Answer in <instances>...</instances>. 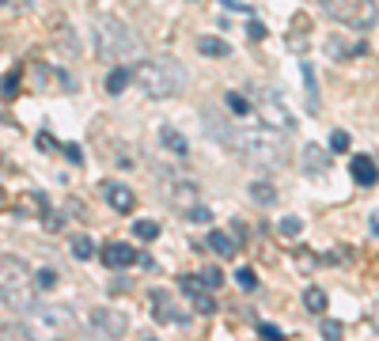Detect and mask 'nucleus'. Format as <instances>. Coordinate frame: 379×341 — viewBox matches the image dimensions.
I'll return each instance as SVG.
<instances>
[{
  "mask_svg": "<svg viewBox=\"0 0 379 341\" xmlns=\"http://www.w3.org/2000/svg\"><path fill=\"white\" fill-rule=\"evenodd\" d=\"M34 288H39V284H34V273L27 270L23 258L0 254V300L12 311H20V315H31V311H39Z\"/></svg>",
  "mask_w": 379,
  "mask_h": 341,
  "instance_id": "obj_1",
  "label": "nucleus"
},
{
  "mask_svg": "<svg viewBox=\"0 0 379 341\" xmlns=\"http://www.w3.org/2000/svg\"><path fill=\"white\" fill-rule=\"evenodd\" d=\"M235 144L251 155L254 163H262V167H284V163H289V137H284V129H273L266 122L239 129Z\"/></svg>",
  "mask_w": 379,
  "mask_h": 341,
  "instance_id": "obj_2",
  "label": "nucleus"
},
{
  "mask_svg": "<svg viewBox=\"0 0 379 341\" xmlns=\"http://www.w3.org/2000/svg\"><path fill=\"white\" fill-rule=\"evenodd\" d=\"M137 84L148 99H174L182 88H186V69H182L174 57H156L137 64Z\"/></svg>",
  "mask_w": 379,
  "mask_h": 341,
  "instance_id": "obj_3",
  "label": "nucleus"
},
{
  "mask_svg": "<svg viewBox=\"0 0 379 341\" xmlns=\"http://www.w3.org/2000/svg\"><path fill=\"white\" fill-rule=\"evenodd\" d=\"M95 50L103 61H129L141 53V42H137V34L129 31L122 20H99L95 27Z\"/></svg>",
  "mask_w": 379,
  "mask_h": 341,
  "instance_id": "obj_4",
  "label": "nucleus"
},
{
  "mask_svg": "<svg viewBox=\"0 0 379 341\" xmlns=\"http://www.w3.org/2000/svg\"><path fill=\"white\" fill-rule=\"evenodd\" d=\"M330 20L353 27V31H372L379 23V4L375 0H322Z\"/></svg>",
  "mask_w": 379,
  "mask_h": 341,
  "instance_id": "obj_5",
  "label": "nucleus"
},
{
  "mask_svg": "<svg viewBox=\"0 0 379 341\" xmlns=\"http://www.w3.org/2000/svg\"><path fill=\"white\" fill-rule=\"evenodd\" d=\"M258 114H262V122L273 125V129H284V133L292 129V110L281 103V95H277V91L258 95Z\"/></svg>",
  "mask_w": 379,
  "mask_h": 341,
  "instance_id": "obj_6",
  "label": "nucleus"
},
{
  "mask_svg": "<svg viewBox=\"0 0 379 341\" xmlns=\"http://www.w3.org/2000/svg\"><path fill=\"white\" fill-rule=\"evenodd\" d=\"M148 315L156 322H163V326H171V322H186L182 311H174V296L167 288H152L148 292Z\"/></svg>",
  "mask_w": 379,
  "mask_h": 341,
  "instance_id": "obj_7",
  "label": "nucleus"
},
{
  "mask_svg": "<svg viewBox=\"0 0 379 341\" xmlns=\"http://www.w3.org/2000/svg\"><path fill=\"white\" fill-rule=\"evenodd\" d=\"M91 326H95L103 337H122L125 330H129V319L122 315V311L99 307V311H91Z\"/></svg>",
  "mask_w": 379,
  "mask_h": 341,
  "instance_id": "obj_8",
  "label": "nucleus"
},
{
  "mask_svg": "<svg viewBox=\"0 0 379 341\" xmlns=\"http://www.w3.org/2000/svg\"><path fill=\"white\" fill-rule=\"evenodd\" d=\"M182 292L190 296V307L198 311V315H212V311H216V303H212V296H209L212 288H205L201 277H182Z\"/></svg>",
  "mask_w": 379,
  "mask_h": 341,
  "instance_id": "obj_9",
  "label": "nucleus"
},
{
  "mask_svg": "<svg viewBox=\"0 0 379 341\" xmlns=\"http://www.w3.org/2000/svg\"><path fill=\"white\" fill-rule=\"evenodd\" d=\"M103 193H106V201H110V209L114 213H133L137 209V193L129 190V186H122V182H103Z\"/></svg>",
  "mask_w": 379,
  "mask_h": 341,
  "instance_id": "obj_10",
  "label": "nucleus"
},
{
  "mask_svg": "<svg viewBox=\"0 0 379 341\" xmlns=\"http://www.w3.org/2000/svg\"><path fill=\"white\" fill-rule=\"evenodd\" d=\"M103 262H106V270H125V265L141 262V254H137V246H129V243H106Z\"/></svg>",
  "mask_w": 379,
  "mask_h": 341,
  "instance_id": "obj_11",
  "label": "nucleus"
},
{
  "mask_svg": "<svg viewBox=\"0 0 379 341\" xmlns=\"http://www.w3.org/2000/svg\"><path fill=\"white\" fill-rule=\"evenodd\" d=\"M349 171H353V182H357V186H364V190L379 182V167H375V160H372V155H353Z\"/></svg>",
  "mask_w": 379,
  "mask_h": 341,
  "instance_id": "obj_12",
  "label": "nucleus"
},
{
  "mask_svg": "<svg viewBox=\"0 0 379 341\" xmlns=\"http://www.w3.org/2000/svg\"><path fill=\"white\" fill-rule=\"evenodd\" d=\"M308 34H311V20L303 12L292 15V34H289V50L292 53H303L308 50Z\"/></svg>",
  "mask_w": 379,
  "mask_h": 341,
  "instance_id": "obj_13",
  "label": "nucleus"
},
{
  "mask_svg": "<svg viewBox=\"0 0 379 341\" xmlns=\"http://www.w3.org/2000/svg\"><path fill=\"white\" fill-rule=\"evenodd\" d=\"M39 315L46 326H53V330H76V315H72L69 307H39Z\"/></svg>",
  "mask_w": 379,
  "mask_h": 341,
  "instance_id": "obj_14",
  "label": "nucleus"
},
{
  "mask_svg": "<svg viewBox=\"0 0 379 341\" xmlns=\"http://www.w3.org/2000/svg\"><path fill=\"white\" fill-rule=\"evenodd\" d=\"M201 246H205V251H212L216 258H235V251H239V246H235V235H228V232H209V239H205Z\"/></svg>",
  "mask_w": 379,
  "mask_h": 341,
  "instance_id": "obj_15",
  "label": "nucleus"
},
{
  "mask_svg": "<svg viewBox=\"0 0 379 341\" xmlns=\"http://www.w3.org/2000/svg\"><path fill=\"white\" fill-rule=\"evenodd\" d=\"M330 167V155L319 148V144H303V171L308 174H322Z\"/></svg>",
  "mask_w": 379,
  "mask_h": 341,
  "instance_id": "obj_16",
  "label": "nucleus"
},
{
  "mask_svg": "<svg viewBox=\"0 0 379 341\" xmlns=\"http://www.w3.org/2000/svg\"><path fill=\"white\" fill-rule=\"evenodd\" d=\"M300 76H303V91H308V110L311 114H319V84H315V69H311L308 61L300 64Z\"/></svg>",
  "mask_w": 379,
  "mask_h": 341,
  "instance_id": "obj_17",
  "label": "nucleus"
},
{
  "mask_svg": "<svg viewBox=\"0 0 379 341\" xmlns=\"http://www.w3.org/2000/svg\"><path fill=\"white\" fill-rule=\"evenodd\" d=\"M160 144H163L167 152H174V155H186V152H190L186 137H182L179 129H171V125H163V129H160Z\"/></svg>",
  "mask_w": 379,
  "mask_h": 341,
  "instance_id": "obj_18",
  "label": "nucleus"
},
{
  "mask_svg": "<svg viewBox=\"0 0 379 341\" xmlns=\"http://www.w3.org/2000/svg\"><path fill=\"white\" fill-rule=\"evenodd\" d=\"M198 50L205 53V57H228V53H232V46H228L224 39H198Z\"/></svg>",
  "mask_w": 379,
  "mask_h": 341,
  "instance_id": "obj_19",
  "label": "nucleus"
},
{
  "mask_svg": "<svg viewBox=\"0 0 379 341\" xmlns=\"http://www.w3.org/2000/svg\"><path fill=\"white\" fill-rule=\"evenodd\" d=\"M129 72L122 69V64H118V69H110V76H106V95H122V91L129 88Z\"/></svg>",
  "mask_w": 379,
  "mask_h": 341,
  "instance_id": "obj_20",
  "label": "nucleus"
},
{
  "mask_svg": "<svg viewBox=\"0 0 379 341\" xmlns=\"http://www.w3.org/2000/svg\"><path fill=\"white\" fill-rule=\"evenodd\" d=\"M251 201H254V205H273L277 190L270 186V182H251Z\"/></svg>",
  "mask_w": 379,
  "mask_h": 341,
  "instance_id": "obj_21",
  "label": "nucleus"
},
{
  "mask_svg": "<svg viewBox=\"0 0 379 341\" xmlns=\"http://www.w3.org/2000/svg\"><path fill=\"white\" fill-rule=\"evenodd\" d=\"M303 307H308L311 315H322V311H326V292H322V288H308V292H303Z\"/></svg>",
  "mask_w": 379,
  "mask_h": 341,
  "instance_id": "obj_22",
  "label": "nucleus"
},
{
  "mask_svg": "<svg viewBox=\"0 0 379 341\" xmlns=\"http://www.w3.org/2000/svg\"><path fill=\"white\" fill-rule=\"evenodd\" d=\"M224 103H228V110H232L235 118H247V114H251V99H243L239 91H228Z\"/></svg>",
  "mask_w": 379,
  "mask_h": 341,
  "instance_id": "obj_23",
  "label": "nucleus"
},
{
  "mask_svg": "<svg viewBox=\"0 0 379 341\" xmlns=\"http://www.w3.org/2000/svg\"><path fill=\"white\" fill-rule=\"evenodd\" d=\"M20 76H23V69H8V76L0 80V95L15 99V91H20Z\"/></svg>",
  "mask_w": 379,
  "mask_h": 341,
  "instance_id": "obj_24",
  "label": "nucleus"
},
{
  "mask_svg": "<svg viewBox=\"0 0 379 341\" xmlns=\"http://www.w3.org/2000/svg\"><path fill=\"white\" fill-rule=\"evenodd\" d=\"M174 205H193L198 193H193V182H174V193H171Z\"/></svg>",
  "mask_w": 379,
  "mask_h": 341,
  "instance_id": "obj_25",
  "label": "nucleus"
},
{
  "mask_svg": "<svg viewBox=\"0 0 379 341\" xmlns=\"http://www.w3.org/2000/svg\"><path fill=\"white\" fill-rule=\"evenodd\" d=\"M133 232H137V239L152 243V239L160 235V224H156V220H137V224H133Z\"/></svg>",
  "mask_w": 379,
  "mask_h": 341,
  "instance_id": "obj_26",
  "label": "nucleus"
},
{
  "mask_svg": "<svg viewBox=\"0 0 379 341\" xmlns=\"http://www.w3.org/2000/svg\"><path fill=\"white\" fill-rule=\"evenodd\" d=\"M95 254V243H91V239H72V258H80V262H88V258Z\"/></svg>",
  "mask_w": 379,
  "mask_h": 341,
  "instance_id": "obj_27",
  "label": "nucleus"
},
{
  "mask_svg": "<svg viewBox=\"0 0 379 341\" xmlns=\"http://www.w3.org/2000/svg\"><path fill=\"white\" fill-rule=\"evenodd\" d=\"M326 50H330V57H349V53H357L360 46H345L341 39H330V42H326Z\"/></svg>",
  "mask_w": 379,
  "mask_h": 341,
  "instance_id": "obj_28",
  "label": "nucleus"
},
{
  "mask_svg": "<svg viewBox=\"0 0 379 341\" xmlns=\"http://www.w3.org/2000/svg\"><path fill=\"white\" fill-rule=\"evenodd\" d=\"M34 284H39L42 292L57 288V273H53V270H39V273H34Z\"/></svg>",
  "mask_w": 379,
  "mask_h": 341,
  "instance_id": "obj_29",
  "label": "nucleus"
},
{
  "mask_svg": "<svg viewBox=\"0 0 379 341\" xmlns=\"http://www.w3.org/2000/svg\"><path fill=\"white\" fill-rule=\"evenodd\" d=\"M235 284H239L243 292H254V288H258V277H254V270H239V273H235Z\"/></svg>",
  "mask_w": 379,
  "mask_h": 341,
  "instance_id": "obj_30",
  "label": "nucleus"
},
{
  "mask_svg": "<svg viewBox=\"0 0 379 341\" xmlns=\"http://www.w3.org/2000/svg\"><path fill=\"white\" fill-rule=\"evenodd\" d=\"M300 228H303L300 216H284L281 224H277V232H281V235H300Z\"/></svg>",
  "mask_w": 379,
  "mask_h": 341,
  "instance_id": "obj_31",
  "label": "nucleus"
},
{
  "mask_svg": "<svg viewBox=\"0 0 379 341\" xmlns=\"http://www.w3.org/2000/svg\"><path fill=\"white\" fill-rule=\"evenodd\" d=\"M201 281H205V288H220V284H224V273L216 270V265H212V270H205V273H198Z\"/></svg>",
  "mask_w": 379,
  "mask_h": 341,
  "instance_id": "obj_32",
  "label": "nucleus"
},
{
  "mask_svg": "<svg viewBox=\"0 0 379 341\" xmlns=\"http://www.w3.org/2000/svg\"><path fill=\"white\" fill-rule=\"evenodd\" d=\"M186 220H193V224H209L212 213H209L205 205H190V216H186Z\"/></svg>",
  "mask_w": 379,
  "mask_h": 341,
  "instance_id": "obj_33",
  "label": "nucleus"
},
{
  "mask_svg": "<svg viewBox=\"0 0 379 341\" xmlns=\"http://www.w3.org/2000/svg\"><path fill=\"white\" fill-rule=\"evenodd\" d=\"M322 334H326L330 341H334V337L345 334V326H341V322H334V319H322Z\"/></svg>",
  "mask_w": 379,
  "mask_h": 341,
  "instance_id": "obj_34",
  "label": "nucleus"
},
{
  "mask_svg": "<svg viewBox=\"0 0 379 341\" xmlns=\"http://www.w3.org/2000/svg\"><path fill=\"white\" fill-rule=\"evenodd\" d=\"M345 148H349V133H341V129L330 133V152H345Z\"/></svg>",
  "mask_w": 379,
  "mask_h": 341,
  "instance_id": "obj_35",
  "label": "nucleus"
},
{
  "mask_svg": "<svg viewBox=\"0 0 379 341\" xmlns=\"http://www.w3.org/2000/svg\"><path fill=\"white\" fill-rule=\"evenodd\" d=\"M247 34H251V42H266V34H270V31H266L258 20H251V23H247Z\"/></svg>",
  "mask_w": 379,
  "mask_h": 341,
  "instance_id": "obj_36",
  "label": "nucleus"
},
{
  "mask_svg": "<svg viewBox=\"0 0 379 341\" xmlns=\"http://www.w3.org/2000/svg\"><path fill=\"white\" fill-rule=\"evenodd\" d=\"M39 148H42V152H61V144L53 141L50 133H39Z\"/></svg>",
  "mask_w": 379,
  "mask_h": 341,
  "instance_id": "obj_37",
  "label": "nucleus"
},
{
  "mask_svg": "<svg viewBox=\"0 0 379 341\" xmlns=\"http://www.w3.org/2000/svg\"><path fill=\"white\" fill-rule=\"evenodd\" d=\"M258 334H262V337H270V341H277V337H281V330H277L273 322H258Z\"/></svg>",
  "mask_w": 379,
  "mask_h": 341,
  "instance_id": "obj_38",
  "label": "nucleus"
},
{
  "mask_svg": "<svg viewBox=\"0 0 379 341\" xmlns=\"http://www.w3.org/2000/svg\"><path fill=\"white\" fill-rule=\"evenodd\" d=\"M216 4H224L228 12H243V15H251V4H239V0H216Z\"/></svg>",
  "mask_w": 379,
  "mask_h": 341,
  "instance_id": "obj_39",
  "label": "nucleus"
},
{
  "mask_svg": "<svg viewBox=\"0 0 379 341\" xmlns=\"http://www.w3.org/2000/svg\"><path fill=\"white\" fill-rule=\"evenodd\" d=\"M4 8H12V12H23V8H31V0H0Z\"/></svg>",
  "mask_w": 379,
  "mask_h": 341,
  "instance_id": "obj_40",
  "label": "nucleus"
},
{
  "mask_svg": "<svg viewBox=\"0 0 379 341\" xmlns=\"http://www.w3.org/2000/svg\"><path fill=\"white\" fill-rule=\"evenodd\" d=\"M64 155H69L72 163H80V160H84V155H80V148H76V144H64Z\"/></svg>",
  "mask_w": 379,
  "mask_h": 341,
  "instance_id": "obj_41",
  "label": "nucleus"
},
{
  "mask_svg": "<svg viewBox=\"0 0 379 341\" xmlns=\"http://www.w3.org/2000/svg\"><path fill=\"white\" fill-rule=\"evenodd\" d=\"M372 326L379 330V300H375V307H372Z\"/></svg>",
  "mask_w": 379,
  "mask_h": 341,
  "instance_id": "obj_42",
  "label": "nucleus"
},
{
  "mask_svg": "<svg viewBox=\"0 0 379 341\" xmlns=\"http://www.w3.org/2000/svg\"><path fill=\"white\" fill-rule=\"evenodd\" d=\"M372 232L379 235V213H372Z\"/></svg>",
  "mask_w": 379,
  "mask_h": 341,
  "instance_id": "obj_43",
  "label": "nucleus"
},
{
  "mask_svg": "<svg viewBox=\"0 0 379 341\" xmlns=\"http://www.w3.org/2000/svg\"><path fill=\"white\" fill-rule=\"evenodd\" d=\"M8 205V197H4V186H0V209H4Z\"/></svg>",
  "mask_w": 379,
  "mask_h": 341,
  "instance_id": "obj_44",
  "label": "nucleus"
},
{
  "mask_svg": "<svg viewBox=\"0 0 379 341\" xmlns=\"http://www.w3.org/2000/svg\"><path fill=\"white\" fill-rule=\"evenodd\" d=\"M193 4H198V0H193Z\"/></svg>",
  "mask_w": 379,
  "mask_h": 341,
  "instance_id": "obj_45",
  "label": "nucleus"
}]
</instances>
